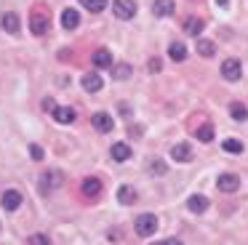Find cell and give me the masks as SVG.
Listing matches in <instances>:
<instances>
[{"instance_id":"1","label":"cell","mask_w":248,"mask_h":245,"mask_svg":"<svg viewBox=\"0 0 248 245\" xmlns=\"http://www.w3.org/2000/svg\"><path fill=\"white\" fill-rule=\"evenodd\" d=\"M155 232H157V218L152 216V213H141V216L136 218V234H139V237H152Z\"/></svg>"},{"instance_id":"2","label":"cell","mask_w":248,"mask_h":245,"mask_svg":"<svg viewBox=\"0 0 248 245\" xmlns=\"http://www.w3.org/2000/svg\"><path fill=\"white\" fill-rule=\"evenodd\" d=\"M221 77L230 80V83H237V80L243 77V67L237 59H227L224 64H221Z\"/></svg>"},{"instance_id":"3","label":"cell","mask_w":248,"mask_h":245,"mask_svg":"<svg viewBox=\"0 0 248 245\" xmlns=\"http://www.w3.org/2000/svg\"><path fill=\"white\" fill-rule=\"evenodd\" d=\"M112 11H115L118 19L128 21V19H134V16H136V3H134V0H115Z\"/></svg>"},{"instance_id":"4","label":"cell","mask_w":248,"mask_h":245,"mask_svg":"<svg viewBox=\"0 0 248 245\" xmlns=\"http://www.w3.org/2000/svg\"><path fill=\"white\" fill-rule=\"evenodd\" d=\"M0 202H3L6 211L14 213L19 205H22V192H19V189H6V192H3V197H0Z\"/></svg>"},{"instance_id":"5","label":"cell","mask_w":248,"mask_h":245,"mask_svg":"<svg viewBox=\"0 0 248 245\" xmlns=\"http://www.w3.org/2000/svg\"><path fill=\"white\" fill-rule=\"evenodd\" d=\"M91 122H93V128H96L99 133H109L115 128V120L107 115V112H96V115L91 117Z\"/></svg>"},{"instance_id":"6","label":"cell","mask_w":248,"mask_h":245,"mask_svg":"<svg viewBox=\"0 0 248 245\" xmlns=\"http://www.w3.org/2000/svg\"><path fill=\"white\" fill-rule=\"evenodd\" d=\"M51 27L48 16L46 14H32V19H30V30H32V35H46Z\"/></svg>"},{"instance_id":"7","label":"cell","mask_w":248,"mask_h":245,"mask_svg":"<svg viewBox=\"0 0 248 245\" xmlns=\"http://www.w3.org/2000/svg\"><path fill=\"white\" fill-rule=\"evenodd\" d=\"M91 61H93V67H96V69H109V67H112V53H109L107 48H99V51H93Z\"/></svg>"},{"instance_id":"8","label":"cell","mask_w":248,"mask_h":245,"mask_svg":"<svg viewBox=\"0 0 248 245\" xmlns=\"http://www.w3.org/2000/svg\"><path fill=\"white\" fill-rule=\"evenodd\" d=\"M62 181H64V173L62 170H48V173L40 179V186H43V192L54 189V186H62Z\"/></svg>"},{"instance_id":"9","label":"cell","mask_w":248,"mask_h":245,"mask_svg":"<svg viewBox=\"0 0 248 245\" xmlns=\"http://www.w3.org/2000/svg\"><path fill=\"white\" fill-rule=\"evenodd\" d=\"M80 189H83V195H86L88 200H93V197H99V195H102V181H99V179H93V176H88V179L83 181V186H80Z\"/></svg>"},{"instance_id":"10","label":"cell","mask_w":248,"mask_h":245,"mask_svg":"<svg viewBox=\"0 0 248 245\" xmlns=\"http://www.w3.org/2000/svg\"><path fill=\"white\" fill-rule=\"evenodd\" d=\"M216 186H219L221 192H235L237 186H240V179H237L235 173H221L219 181H216Z\"/></svg>"},{"instance_id":"11","label":"cell","mask_w":248,"mask_h":245,"mask_svg":"<svg viewBox=\"0 0 248 245\" xmlns=\"http://www.w3.org/2000/svg\"><path fill=\"white\" fill-rule=\"evenodd\" d=\"M102 85H104V80H102V75H96V72H88L86 77H83V88H86L88 93H99Z\"/></svg>"},{"instance_id":"12","label":"cell","mask_w":248,"mask_h":245,"mask_svg":"<svg viewBox=\"0 0 248 245\" xmlns=\"http://www.w3.org/2000/svg\"><path fill=\"white\" fill-rule=\"evenodd\" d=\"M51 115H54V120H56V122H64V125L75 122V109H72V107H56V109L51 112Z\"/></svg>"},{"instance_id":"13","label":"cell","mask_w":248,"mask_h":245,"mask_svg":"<svg viewBox=\"0 0 248 245\" xmlns=\"http://www.w3.org/2000/svg\"><path fill=\"white\" fill-rule=\"evenodd\" d=\"M171 157L176 160V163H187V160H192V149H189V144H173Z\"/></svg>"},{"instance_id":"14","label":"cell","mask_w":248,"mask_h":245,"mask_svg":"<svg viewBox=\"0 0 248 245\" xmlns=\"http://www.w3.org/2000/svg\"><path fill=\"white\" fill-rule=\"evenodd\" d=\"M109 154H112V160H118V163H125V160L131 157V147L123 141L112 144V149H109Z\"/></svg>"},{"instance_id":"15","label":"cell","mask_w":248,"mask_h":245,"mask_svg":"<svg viewBox=\"0 0 248 245\" xmlns=\"http://www.w3.org/2000/svg\"><path fill=\"white\" fill-rule=\"evenodd\" d=\"M203 27H205V21L200 19V16H189V19L184 21V32H187V35H195V37L203 32Z\"/></svg>"},{"instance_id":"16","label":"cell","mask_w":248,"mask_h":245,"mask_svg":"<svg viewBox=\"0 0 248 245\" xmlns=\"http://www.w3.org/2000/svg\"><path fill=\"white\" fill-rule=\"evenodd\" d=\"M168 56H171L173 61H184V59H187V46H184L182 40H173L171 46H168Z\"/></svg>"},{"instance_id":"17","label":"cell","mask_w":248,"mask_h":245,"mask_svg":"<svg viewBox=\"0 0 248 245\" xmlns=\"http://www.w3.org/2000/svg\"><path fill=\"white\" fill-rule=\"evenodd\" d=\"M62 24H64V30H75V27L80 24V14H78L75 8H64V14H62Z\"/></svg>"},{"instance_id":"18","label":"cell","mask_w":248,"mask_h":245,"mask_svg":"<svg viewBox=\"0 0 248 245\" xmlns=\"http://www.w3.org/2000/svg\"><path fill=\"white\" fill-rule=\"evenodd\" d=\"M152 14L155 16H171L173 14V0H155V3H152Z\"/></svg>"},{"instance_id":"19","label":"cell","mask_w":248,"mask_h":245,"mask_svg":"<svg viewBox=\"0 0 248 245\" xmlns=\"http://www.w3.org/2000/svg\"><path fill=\"white\" fill-rule=\"evenodd\" d=\"M187 208H189L192 213H203L205 208H208V197H203V195H192V197L187 200Z\"/></svg>"},{"instance_id":"20","label":"cell","mask_w":248,"mask_h":245,"mask_svg":"<svg viewBox=\"0 0 248 245\" xmlns=\"http://www.w3.org/2000/svg\"><path fill=\"white\" fill-rule=\"evenodd\" d=\"M118 200L123 202V205H131V202H136V189L131 184H123L118 189Z\"/></svg>"},{"instance_id":"21","label":"cell","mask_w":248,"mask_h":245,"mask_svg":"<svg viewBox=\"0 0 248 245\" xmlns=\"http://www.w3.org/2000/svg\"><path fill=\"white\" fill-rule=\"evenodd\" d=\"M19 27H22V24H19V16L16 14H3V30H6L8 35H16Z\"/></svg>"},{"instance_id":"22","label":"cell","mask_w":248,"mask_h":245,"mask_svg":"<svg viewBox=\"0 0 248 245\" xmlns=\"http://www.w3.org/2000/svg\"><path fill=\"white\" fill-rule=\"evenodd\" d=\"M230 115L235 117L237 122L248 120V109H246V104H240V101H232V104H230Z\"/></svg>"},{"instance_id":"23","label":"cell","mask_w":248,"mask_h":245,"mask_svg":"<svg viewBox=\"0 0 248 245\" xmlns=\"http://www.w3.org/2000/svg\"><path fill=\"white\" fill-rule=\"evenodd\" d=\"M198 53L208 59V56H214V53H216V46L211 40H203V37H200V40H198Z\"/></svg>"},{"instance_id":"24","label":"cell","mask_w":248,"mask_h":245,"mask_svg":"<svg viewBox=\"0 0 248 245\" xmlns=\"http://www.w3.org/2000/svg\"><path fill=\"white\" fill-rule=\"evenodd\" d=\"M221 147H224V152H232V154H240L243 152V141H240V138H224Z\"/></svg>"},{"instance_id":"25","label":"cell","mask_w":248,"mask_h":245,"mask_svg":"<svg viewBox=\"0 0 248 245\" xmlns=\"http://www.w3.org/2000/svg\"><path fill=\"white\" fill-rule=\"evenodd\" d=\"M112 75H115V80H128L131 77V67L128 64H112Z\"/></svg>"},{"instance_id":"26","label":"cell","mask_w":248,"mask_h":245,"mask_svg":"<svg viewBox=\"0 0 248 245\" xmlns=\"http://www.w3.org/2000/svg\"><path fill=\"white\" fill-rule=\"evenodd\" d=\"M83 5H86L88 11H91V14H99V11H104L107 8V3L109 0H80Z\"/></svg>"},{"instance_id":"27","label":"cell","mask_w":248,"mask_h":245,"mask_svg":"<svg viewBox=\"0 0 248 245\" xmlns=\"http://www.w3.org/2000/svg\"><path fill=\"white\" fill-rule=\"evenodd\" d=\"M195 136H198L200 141H211V138H214V125H211V122H205V125H200Z\"/></svg>"},{"instance_id":"28","label":"cell","mask_w":248,"mask_h":245,"mask_svg":"<svg viewBox=\"0 0 248 245\" xmlns=\"http://www.w3.org/2000/svg\"><path fill=\"white\" fill-rule=\"evenodd\" d=\"M30 245H48V237H46V234H32V237H30Z\"/></svg>"},{"instance_id":"29","label":"cell","mask_w":248,"mask_h":245,"mask_svg":"<svg viewBox=\"0 0 248 245\" xmlns=\"http://www.w3.org/2000/svg\"><path fill=\"white\" fill-rule=\"evenodd\" d=\"M150 165H152V168H150L152 173H166V163H160V160H152Z\"/></svg>"},{"instance_id":"30","label":"cell","mask_w":248,"mask_h":245,"mask_svg":"<svg viewBox=\"0 0 248 245\" xmlns=\"http://www.w3.org/2000/svg\"><path fill=\"white\" fill-rule=\"evenodd\" d=\"M30 154H32L35 160H43V149H40L38 144H32V147H30Z\"/></svg>"},{"instance_id":"31","label":"cell","mask_w":248,"mask_h":245,"mask_svg":"<svg viewBox=\"0 0 248 245\" xmlns=\"http://www.w3.org/2000/svg\"><path fill=\"white\" fill-rule=\"evenodd\" d=\"M43 107H46L48 112H54V109H56V107H54V99H43Z\"/></svg>"},{"instance_id":"32","label":"cell","mask_w":248,"mask_h":245,"mask_svg":"<svg viewBox=\"0 0 248 245\" xmlns=\"http://www.w3.org/2000/svg\"><path fill=\"white\" fill-rule=\"evenodd\" d=\"M150 69H152V72H157V69H160V59H152V61H150Z\"/></svg>"},{"instance_id":"33","label":"cell","mask_w":248,"mask_h":245,"mask_svg":"<svg viewBox=\"0 0 248 245\" xmlns=\"http://www.w3.org/2000/svg\"><path fill=\"white\" fill-rule=\"evenodd\" d=\"M160 245H182V243H179V240L176 237H171V240H163V243Z\"/></svg>"},{"instance_id":"34","label":"cell","mask_w":248,"mask_h":245,"mask_svg":"<svg viewBox=\"0 0 248 245\" xmlns=\"http://www.w3.org/2000/svg\"><path fill=\"white\" fill-rule=\"evenodd\" d=\"M216 5H219V8H227V5H230V0H216Z\"/></svg>"}]
</instances>
